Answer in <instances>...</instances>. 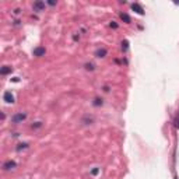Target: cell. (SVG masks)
Masks as SVG:
<instances>
[{
  "label": "cell",
  "instance_id": "cell-17",
  "mask_svg": "<svg viewBox=\"0 0 179 179\" xmlns=\"http://www.w3.org/2000/svg\"><path fill=\"white\" fill-rule=\"evenodd\" d=\"M111 27H112V28H118V24H116L115 21H112V22H111Z\"/></svg>",
  "mask_w": 179,
  "mask_h": 179
},
{
  "label": "cell",
  "instance_id": "cell-7",
  "mask_svg": "<svg viewBox=\"0 0 179 179\" xmlns=\"http://www.w3.org/2000/svg\"><path fill=\"white\" fill-rule=\"evenodd\" d=\"M106 53H108V50L105 48H98L97 50H95V56H97V57H105Z\"/></svg>",
  "mask_w": 179,
  "mask_h": 179
},
{
  "label": "cell",
  "instance_id": "cell-16",
  "mask_svg": "<svg viewBox=\"0 0 179 179\" xmlns=\"http://www.w3.org/2000/svg\"><path fill=\"white\" fill-rule=\"evenodd\" d=\"M98 172H99V168H95V169H92V171H91V174H92V175H97Z\"/></svg>",
  "mask_w": 179,
  "mask_h": 179
},
{
  "label": "cell",
  "instance_id": "cell-14",
  "mask_svg": "<svg viewBox=\"0 0 179 179\" xmlns=\"http://www.w3.org/2000/svg\"><path fill=\"white\" fill-rule=\"evenodd\" d=\"M85 69H87V70H94V65H92V63H87V65H85Z\"/></svg>",
  "mask_w": 179,
  "mask_h": 179
},
{
  "label": "cell",
  "instance_id": "cell-15",
  "mask_svg": "<svg viewBox=\"0 0 179 179\" xmlns=\"http://www.w3.org/2000/svg\"><path fill=\"white\" fill-rule=\"evenodd\" d=\"M41 126H42V123H41V122H36L35 125H32V127H35V129H38V127H41Z\"/></svg>",
  "mask_w": 179,
  "mask_h": 179
},
{
  "label": "cell",
  "instance_id": "cell-10",
  "mask_svg": "<svg viewBox=\"0 0 179 179\" xmlns=\"http://www.w3.org/2000/svg\"><path fill=\"white\" fill-rule=\"evenodd\" d=\"M24 148H28V143H21V144H18L17 146V151H21V150H24Z\"/></svg>",
  "mask_w": 179,
  "mask_h": 179
},
{
  "label": "cell",
  "instance_id": "cell-8",
  "mask_svg": "<svg viewBox=\"0 0 179 179\" xmlns=\"http://www.w3.org/2000/svg\"><path fill=\"white\" fill-rule=\"evenodd\" d=\"M11 71H13V69L9 67V66H3V67L0 69V74H1V76H6V74H9V73H11Z\"/></svg>",
  "mask_w": 179,
  "mask_h": 179
},
{
  "label": "cell",
  "instance_id": "cell-11",
  "mask_svg": "<svg viewBox=\"0 0 179 179\" xmlns=\"http://www.w3.org/2000/svg\"><path fill=\"white\" fill-rule=\"evenodd\" d=\"M92 104H94L95 106H99V105H102V104H104V102H102V98H95Z\"/></svg>",
  "mask_w": 179,
  "mask_h": 179
},
{
  "label": "cell",
  "instance_id": "cell-5",
  "mask_svg": "<svg viewBox=\"0 0 179 179\" xmlns=\"http://www.w3.org/2000/svg\"><path fill=\"white\" fill-rule=\"evenodd\" d=\"M34 56H44L45 53H46V50H45V48H42V46H38V48L34 49Z\"/></svg>",
  "mask_w": 179,
  "mask_h": 179
},
{
  "label": "cell",
  "instance_id": "cell-9",
  "mask_svg": "<svg viewBox=\"0 0 179 179\" xmlns=\"http://www.w3.org/2000/svg\"><path fill=\"white\" fill-rule=\"evenodd\" d=\"M119 16H120V20H122V21H125V22H130V16H129L127 13H120Z\"/></svg>",
  "mask_w": 179,
  "mask_h": 179
},
{
  "label": "cell",
  "instance_id": "cell-6",
  "mask_svg": "<svg viewBox=\"0 0 179 179\" xmlns=\"http://www.w3.org/2000/svg\"><path fill=\"white\" fill-rule=\"evenodd\" d=\"M32 7H34V10H35V11H41V10H44V9H45V3H44V1H35Z\"/></svg>",
  "mask_w": 179,
  "mask_h": 179
},
{
  "label": "cell",
  "instance_id": "cell-12",
  "mask_svg": "<svg viewBox=\"0 0 179 179\" xmlns=\"http://www.w3.org/2000/svg\"><path fill=\"white\" fill-rule=\"evenodd\" d=\"M122 49H123L125 52L129 49V42H127V41H123V42H122Z\"/></svg>",
  "mask_w": 179,
  "mask_h": 179
},
{
  "label": "cell",
  "instance_id": "cell-18",
  "mask_svg": "<svg viewBox=\"0 0 179 179\" xmlns=\"http://www.w3.org/2000/svg\"><path fill=\"white\" fill-rule=\"evenodd\" d=\"M48 4H49V6H55V4H56V1H48Z\"/></svg>",
  "mask_w": 179,
  "mask_h": 179
},
{
  "label": "cell",
  "instance_id": "cell-19",
  "mask_svg": "<svg viewBox=\"0 0 179 179\" xmlns=\"http://www.w3.org/2000/svg\"><path fill=\"white\" fill-rule=\"evenodd\" d=\"M174 179H178V176H175V178H174Z\"/></svg>",
  "mask_w": 179,
  "mask_h": 179
},
{
  "label": "cell",
  "instance_id": "cell-13",
  "mask_svg": "<svg viewBox=\"0 0 179 179\" xmlns=\"http://www.w3.org/2000/svg\"><path fill=\"white\" fill-rule=\"evenodd\" d=\"M174 125H175V127H176V129H179V114L176 115V118L174 119Z\"/></svg>",
  "mask_w": 179,
  "mask_h": 179
},
{
  "label": "cell",
  "instance_id": "cell-1",
  "mask_svg": "<svg viewBox=\"0 0 179 179\" xmlns=\"http://www.w3.org/2000/svg\"><path fill=\"white\" fill-rule=\"evenodd\" d=\"M25 118H27V114H24V112H18V114L11 116V122H13V123H21L22 120H25Z\"/></svg>",
  "mask_w": 179,
  "mask_h": 179
},
{
  "label": "cell",
  "instance_id": "cell-2",
  "mask_svg": "<svg viewBox=\"0 0 179 179\" xmlns=\"http://www.w3.org/2000/svg\"><path fill=\"white\" fill-rule=\"evenodd\" d=\"M16 166H17V162L13 161V160H9V161H6V162L3 164V169H4V171H11V169H14Z\"/></svg>",
  "mask_w": 179,
  "mask_h": 179
},
{
  "label": "cell",
  "instance_id": "cell-4",
  "mask_svg": "<svg viewBox=\"0 0 179 179\" xmlns=\"http://www.w3.org/2000/svg\"><path fill=\"white\" fill-rule=\"evenodd\" d=\"M131 9H133L137 14H140V16L144 14V9H143L141 4H139V3H133V4H131Z\"/></svg>",
  "mask_w": 179,
  "mask_h": 179
},
{
  "label": "cell",
  "instance_id": "cell-3",
  "mask_svg": "<svg viewBox=\"0 0 179 179\" xmlns=\"http://www.w3.org/2000/svg\"><path fill=\"white\" fill-rule=\"evenodd\" d=\"M3 101H4L6 104H13V102H14V95L11 94V91H6V92L3 94Z\"/></svg>",
  "mask_w": 179,
  "mask_h": 179
}]
</instances>
